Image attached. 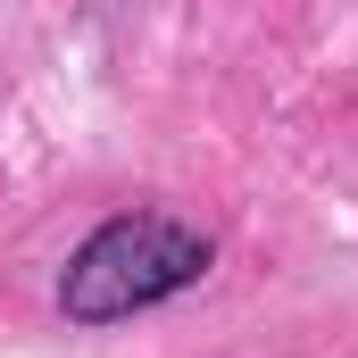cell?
Returning a JSON list of instances; mask_svg holds the SVG:
<instances>
[{
  "instance_id": "6da1fadb",
  "label": "cell",
  "mask_w": 358,
  "mask_h": 358,
  "mask_svg": "<svg viewBox=\"0 0 358 358\" xmlns=\"http://www.w3.org/2000/svg\"><path fill=\"white\" fill-rule=\"evenodd\" d=\"M217 267V242L200 225H183L167 208H125V217H100L84 242L67 250L59 267V317L67 325H125V317H150L183 292H200Z\"/></svg>"
}]
</instances>
